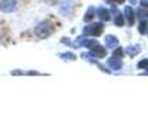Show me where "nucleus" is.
<instances>
[{
	"label": "nucleus",
	"instance_id": "nucleus-20",
	"mask_svg": "<svg viewBox=\"0 0 148 130\" xmlns=\"http://www.w3.org/2000/svg\"><path fill=\"white\" fill-rule=\"evenodd\" d=\"M61 43H66V44H69V46H72V42H70V39H68V38H62Z\"/></svg>",
	"mask_w": 148,
	"mask_h": 130
},
{
	"label": "nucleus",
	"instance_id": "nucleus-10",
	"mask_svg": "<svg viewBox=\"0 0 148 130\" xmlns=\"http://www.w3.org/2000/svg\"><path fill=\"white\" fill-rule=\"evenodd\" d=\"M118 39H117V36H114V35H107L105 36V47L107 48H113L114 50L116 47H118Z\"/></svg>",
	"mask_w": 148,
	"mask_h": 130
},
{
	"label": "nucleus",
	"instance_id": "nucleus-3",
	"mask_svg": "<svg viewBox=\"0 0 148 130\" xmlns=\"http://www.w3.org/2000/svg\"><path fill=\"white\" fill-rule=\"evenodd\" d=\"M110 12H112V16H113V23L118 28L125 25V16L121 13V10L118 9L116 5H112L110 7Z\"/></svg>",
	"mask_w": 148,
	"mask_h": 130
},
{
	"label": "nucleus",
	"instance_id": "nucleus-18",
	"mask_svg": "<svg viewBox=\"0 0 148 130\" xmlns=\"http://www.w3.org/2000/svg\"><path fill=\"white\" fill-rule=\"evenodd\" d=\"M104 1L108 3V4L114 5V4H123V1H125V0H104Z\"/></svg>",
	"mask_w": 148,
	"mask_h": 130
},
{
	"label": "nucleus",
	"instance_id": "nucleus-12",
	"mask_svg": "<svg viewBox=\"0 0 148 130\" xmlns=\"http://www.w3.org/2000/svg\"><path fill=\"white\" fill-rule=\"evenodd\" d=\"M95 12H96V10H95V8H94V7H90L88 9H87V12H86V14H84V17H83L84 22H90V21L94 20Z\"/></svg>",
	"mask_w": 148,
	"mask_h": 130
},
{
	"label": "nucleus",
	"instance_id": "nucleus-14",
	"mask_svg": "<svg viewBox=\"0 0 148 130\" xmlns=\"http://www.w3.org/2000/svg\"><path fill=\"white\" fill-rule=\"evenodd\" d=\"M136 16H138L139 18H140V20H146V18L148 17V12H147V9L146 8H139L138 10H136V13H135Z\"/></svg>",
	"mask_w": 148,
	"mask_h": 130
},
{
	"label": "nucleus",
	"instance_id": "nucleus-4",
	"mask_svg": "<svg viewBox=\"0 0 148 130\" xmlns=\"http://www.w3.org/2000/svg\"><path fill=\"white\" fill-rule=\"evenodd\" d=\"M90 54L91 55H94L96 59H103V57H105L107 56V50L104 48V47H101L99 44V42H95L94 44H92L91 47H90Z\"/></svg>",
	"mask_w": 148,
	"mask_h": 130
},
{
	"label": "nucleus",
	"instance_id": "nucleus-19",
	"mask_svg": "<svg viewBox=\"0 0 148 130\" xmlns=\"http://www.w3.org/2000/svg\"><path fill=\"white\" fill-rule=\"evenodd\" d=\"M140 4H142V7L143 8H148V0H140Z\"/></svg>",
	"mask_w": 148,
	"mask_h": 130
},
{
	"label": "nucleus",
	"instance_id": "nucleus-22",
	"mask_svg": "<svg viewBox=\"0 0 148 130\" xmlns=\"http://www.w3.org/2000/svg\"><path fill=\"white\" fill-rule=\"evenodd\" d=\"M144 74H148V69H146V72H144Z\"/></svg>",
	"mask_w": 148,
	"mask_h": 130
},
{
	"label": "nucleus",
	"instance_id": "nucleus-15",
	"mask_svg": "<svg viewBox=\"0 0 148 130\" xmlns=\"http://www.w3.org/2000/svg\"><path fill=\"white\" fill-rule=\"evenodd\" d=\"M123 55H125V51L122 50V47H116V48L113 50V56L114 57L121 59V57H123Z\"/></svg>",
	"mask_w": 148,
	"mask_h": 130
},
{
	"label": "nucleus",
	"instance_id": "nucleus-7",
	"mask_svg": "<svg viewBox=\"0 0 148 130\" xmlns=\"http://www.w3.org/2000/svg\"><path fill=\"white\" fill-rule=\"evenodd\" d=\"M96 14L101 21H105V22H107V21H110V12L107 9V8L99 7L96 9Z\"/></svg>",
	"mask_w": 148,
	"mask_h": 130
},
{
	"label": "nucleus",
	"instance_id": "nucleus-16",
	"mask_svg": "<svg viewBox=\"0 0 148 130\" xmlns=\"http://www.w3.org/2000/svg\"><path fill=\"white\" fill-rule=\"evenodd\" d=\"M147 21L146 20H140V22H139V26H138V30L140 34H146L147 31Z\"/></svg>",
	"mask_w": 148,
	"mask_h": 130
},
{
	"label": "nucleus",
	"instance_id": "nucleus-2",
	"mask_svg": "<svg viewBox=\"0 0 148 130\" xmlns=\"http://www.w3.org/2000/svg\"><path fill=\"white\" fill-rule=\"evenodd\" d=\"M104 31V25L101 22L90 23L83 28V35L86 36H99Z\"/></svg>",
	"mask_w": 148,
	"mask_h": 130
},
{
	"label": "nucleus",
	"instance_id": "nucleus-6",
	"mask_svg": "<svg viewBox=\"0 0 148 130\" xmlns=\"http://www.w3.org/2000/svg\"><path fill=\"white\" fill-rule=\"evenodd\" d=\"M107 64L110 69H113V70H120V69H122V61H121V59H118V57H114V56L109 57Z\"/></svg>",
	"mask_w": 148,
	"mask_h": 130
},
{
	"label": "nucleus",
	"instance_id": "nucleus-1",
	"mask_svg": "<svg viewBox=\"0 0 148 130\" xmlns=\"http://www.w3.org/2000/svg\"><path fill=\"white\" fill-rule=\"evenodd\" d=\"M53 31H55L53 25H52L51 22H48V21H43V22H40L35 28L34 33H35L40 39H46V38H48Z\"/></svg>",
	"mask_w": 148,
	"mask_h": 130
},
{
	"label": "nucleus",
	"instance_id": "nucleus-8",
	"mask_svg": "<svg viewBox=\"0 0 148 130\" xmlns=\"http://www.w3.org/2000/svg\"><path fill=\"white\" fill-rule=\"evenodd\" d=\"M125 17L127 20V25L129 26H133L134 22H135V12L133 10L131 7H125Z\"/></svg>",
	"mask_w": 148,
	"mask_h": 130
},
{
	"label": "nucleus",
	"instance_id": "nucleus-13",
	"mask_svg": "<svg viewBox=\"0 0 148 130\" xmlns=\"http://www.w3.org/2000/svg\"><path fill=\"white\" fill-rule=\"evenodd\" d=\"M59 56L61 57L62 60H72V61L77 60V56L74 54H72V52H64V54H60Z\"/></svg>",
	"mask_w": 148,
	"mask_h": 130
},
{
	"label": "nucleus",
	"instance_id": "nucleus-9",
	"mask_svg": "<svg viewBox=\"0 0 148 130\" xmlns=\"http://www.w3.org/2000/svg\"><path fill=\"white\" fill-rule=\"evenodd\" d=\"M72 10H73V3L70 0H65L61 4V7H60V13L64 16H69L72 13Z\"/></svg>",
	"mask_w": 148,
	"mask_h": 130
},
{
	"label": "nucleus",
	"instance_id": "nucleus-17",
	"mask_svg": "<svg viewBox=\"0 0 148 130\" xmlns=\"http://www.w3.org/2000/svg\"><path fill=\"white\" fill-rule=\"evenodd\" d=\"M138 68L139 69H148V59H143V60H140V61L138 63Z\"/></svg>",
	"mask_w": 148,
	"mask_h": 130
},
{
	"label": "nucleus",
	"instance_id": "nucleus-11",
	"mask_svg": "<svg viewBox=\"0 0 148 130\" xmlns=\"http://www.w3.org/2000/svg\"><path fill=\"white\" fill-rule=\"evenodd\" d=\"M140 51H142V47L139 46V44H134V46H129L127 48H126V54H127L130 57L136 56V55H138Z\"/></svg>",
	"mask_w": 148,
	"mask_h": 130
},
{
	"label": "nucleus",
	"instance_id": "nucleus-5",
	"mask_svg": "<svg viewBox=\"0 0 148 130\" xmlns=\"http://www.w3.org/2000/svg\"><path fill=\"white\" fill-rule=\"evenodd\" d=\"M17 8L16 0H0V10L4 13H10Z\"/></svg>",
	"mask_w": 148,
	"mask_h": 130
},
{
	"label": "nucleus",
	"instance_id": "nucleus-21",
	"mask_svg": "<svg viewBox=\"0 0 148 130\" xmlns=\"http://www.w3.org/2000/svg\"><path fill=\"white\" fill-rule=\"evenodd\" d=\"M129 3H130V4H133V5H135L136 4V0H129Z\"/></svg>",
	"mask_w": 148,
	"mask_h": 130
}]
</instances>
